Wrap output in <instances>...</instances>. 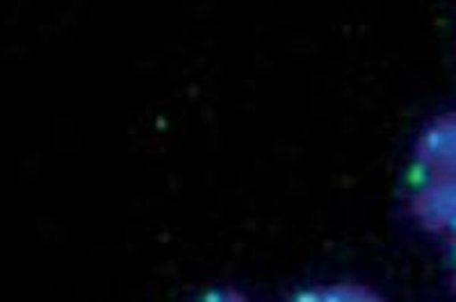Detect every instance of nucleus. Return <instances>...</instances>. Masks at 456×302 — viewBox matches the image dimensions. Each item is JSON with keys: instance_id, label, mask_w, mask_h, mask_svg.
Returning a JSON list of instances; mask_svg holds the SVG:
<instances>
[{"instance_id": "nucleus-2", "label": "nucleus", "mask_w": 456, "mask_h": 302, "mask_svg": "<svg viewBox=\"0 0 456 302\" xmlns=\"http://www.w3.org/2000/svg\"><path fill=\"white\" fill-rule=\"evenodd\" d=\"M452 255H454V289H456V241H452Z\"/></svg>"}, {"instance_id": "nucleus-1", "label": "nucleus", "mask_w": 456, "mask_h": 302, "mask_svg": "<svg viewBox=\"0 0 456 302\" xmlns=\"http://www.w3.org/2000/svg\"><path fill=\"white\" fill-rule=\"evenodd\" d=\"M420 159L441 178H456V114L438 118L420 139Z\"/></svg>"}]
</instances>
